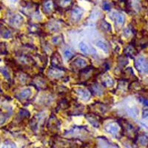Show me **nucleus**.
I'll return each mask as SVG.
<instances>
[{
	"label": "nucleus",
	"mask_w": 148,
	"mask_h": 148,
	"mask_svg": "<svg viewBox=\"0 0 148 148\" xmlns=\"http://www.w3.org/2000/svg\"><path fill=\"white\" fill-rule=\"evenodd\" d=\"M135 66L140 73H148V62L144 57H138L135 62Z\"/></svg>",
	"instance_id": "nucleus-1"
},
{
	"label": "nucleus",
	"mask_w": 148,
	"mask_h": 148,
	"mask_svg": "<svg viewBox=\"0 0 148 148\" xmlns=\"http://www.w3.org/2000/svg\"><path fill=\"white\" fill-rule=\"evenodd\" d=\"M111 18H113V20L116 22L119 25H123L125 22V16L121 13L119 12H112L110 15Z\"/></svg>",
	"instance_id": "nucleus-2"
},
{
	"label": "nucleus",
	"mask_w": 148,
	"mask_h": 148,
	"mask_svg": "<svg viewBox=\"0 0 148 148\" xmlns=\"http://www.w3.org/2000/svg\"><path fill=\"white\" fill-rule=\"evenodd\" d=\"M83 11L82 9H81L80 8H76L72 10V13H71V19H72L73 22H78L81 19V18L82 17L83 15Z\"/></svg>",
	"instance_id": "nucleus-3"
},
{
	"label": "nucleus",
	"mask_w": 148,
	"mask_h": 148,
	"mask_svg": "<svg viewBox=\"0 0 148 148\" xmlns=\"http://www.w3.org/2000/svg\"><path fill=\"white\" fill-rule=\"evenodd\" d=\"M105 129L108 133L113 135H116L119 131V126L117 123H109L105 126Z\"/></svg>",
	"instance_id": "nucleus-4"
},
{
	"label": "nucleus",
	"mask_w": 148,
	"mask_h": 148,
	"mask_svg": "<svg viewBox=\"0 0 148 148\" xmlns=\"http://www.w3.org/2000/svg\"><path fill=\"white\" fill-rule=\"evenodd\" d=\"M76 92H77L78 95H79V97L81 98L82 99L85 100V101L90 99V92L88 90L83 89V88H78V89H76Z\"/></svg>",
	"instance_id": "nucleus-5"
},
{
	"label": "nucleus",
	"mask_w": 148,
	"mask_h": 148,
	"mask_svg": "<svg viewBox=\"0 0 148 148\" xmlns=\"http://www.w3.org/2000/svg\"><path fill=\"white\" fill-rule=\"evenodd\" d=\"M22 22H23V18L19 15L14 16L11 19V23L16 27H19L22 24Z\"/></svg>",
	"instance_id": "nucleus-6"
},
{
	"label": "nucleus",
	"mask_w": 148,
	"mask_h": 148,
	"mask_svg": "<svg viewBox=\"0 0 148 148\" xmlns=\"http://www.w3.org/2000/svg\"><path fill=\"white\" fill-rule=\"evenodd\" d=\"M62 71H60L59 68H52L50 70V76L55 78H59L62 76Z\"/></svg>",
	"instance_id": "nucleus-7"
},
{
	"label": "nucleus",
	"mask_w": 148,
	"mask_h": 148,
	"mask_svg": "<svg viewBox=\"0 0 148 148\" xmlns=\"http://www.w3.org/2000/svg\"><path fill=\"white\" fill-rule=\"evenodd\" d=\"M79 48H80L82 52L84 53V54H89L91 53L90 47L88 45L85 44L84 42H81L80 43V45H79Z\"/></svg>",
	"instance_id": "nucleus-8"
},
{
	"label": "nucleus",
	"mask_w": 148,
	"mask_h": 148,
	"mask_svg": "<svg viewBox=\"0 0 148 148\" xmlns=\"http://www.w3.org/2000/svg\"><path fill=\"white\" fill-rule=\"evenodd\" d=\"M32 93V91H31V89L30 88H26V89L23 90L22 92L19 93V97L21 99H27L30 96Z\"/></svg>",
	"instance_id": "nucleus-9"
},
{
	"label": "nucleus",
	"mask_w": 148,
	"mask_h": 148,
	"mask_svg": "<svg viewBox=\"0 0 148 148\" xmlns=\"http://www.w3.org/2000/svg\"><path fill=\"white\" fill-rule=\"evenodd\" d=\"M74 64H76L78 67H84L87 65V61L82 58H77L74 61Z\"/></svg>",
	"instance_id": "nucleus-10"
},
{
	"label": "nucleus",
	"mask_w": 148,
	"mask_h": 148,
	"mask_svg": "<svg viewBox=\"0 0 148 148\" xmlns=\"http://www.w3.org/2000/svg\"><path fill=\"white\" fill-rule=\"evenodd\" d=\"M53 8V3L51 0H48L44 5V10L46 12H51Z\"/></svg>",
	"instance_id": "nucleus-11"
},
{
	"label": "nucleus",
	"mask_w": 148,
	"mask_h": 148,
	"mask_svg": "<svg viewBox=\"0 0 148 148\" xmlns=\"http://www.w3.org/2000/svg\"><path fill=\"white\" fill-rule=\"evenodd\" d=\"M96 45L99 47V48H101L103 51H104L105 53H108V46H107V45L104 42H102V41H98L96 42Z\"/></svg>",
	"instance_id": "nucleus-12"
},
{
	"label": "nucleus",
	"mask_w": 148,
	"mask_h": 148,
	"mask_svg": "<svg viewBox=\"0 0 148 148\" xmlns=\"http://www.w3.org/2000/svg\"><path fill=\"white\" fill-rule=\"evenodd\" d=\"M103 83H104V85L106 86V87H111V86H113V80L110 76H107V77L104 79Z\"/></svg>",
	"instance_id": "nucleus-13"
},
{
	"label": "nucleus",
	"mask_w": 148,
	"mask_h": 148,
	"mask_svg": "<svg viewBox=\"0 0 148 148\" xmlns=\"http://www.w3.org/2000/svg\"><path fill=\"white\" fill-rule=\"evenodd\" d=\"M64 56L67 60H69V59H71L73 56V53L71 51H70V50H65L64 52Z\"/></svg>",
	"instance_id": "nucleus-14"
},
{
	"label": "nucleus",
	"mask_w": 148,
	"mask_h": 148,
	"mask_svg": "<svg viewBox=\"0 0 148 148\" xmlns=\"http://www.w3.org/2000/svg\"><path fill=\"white\" fill-rule=\"evenodd\" d=\"M2 148H16V147L14 143H12V142H5L3 145H2Z\"/></svg>",
	"instance_id": "nucleus-15"
},
{
	"label": "nucleus",
	"mask_w": 148,
	"mask_h": 148,
	"mask_svg": "<svg viewBox=\"0 0 148 148\" xmlns=\"http://www.w3.org/2000/svg\"><path fill=\"white\" fill-rule=\"evenodd\" d=\"M129 113L132 116H135L136 117L138 115V110H136V108H131L129 110Z\"/></svg>",
	"instance_id": "nucleus-16"
},
{
	"label": "nucleus",
	"mask_w": 148,
	"mask_h": 148,
	"mask_svg": "<svg viewBox=\"0 0 148 148\" xmlns=\"http://www.w3.org/2000/svg\"><path fill=\"white\" fill-rule=\"evenodd\" d=\"M140 143L142 144V145H146L147 143V141H148V138L147 137L145 136H142L140 138Z\"/></svg>",
	"instance_id": "nucleus-17"
},
{
	"label": "nucleus",
	"mask_w": 148,
	"mask_h": 148,
	"mask_svg": "<svg viewBox=\"0 0 148 148\" xmlns=\"http://www.w3.org/2000/svg\"><path fill=\"white\" fill-rule=\"evenodd\" d=\"M71 2V0H61L60 4L62 6L65 7V6H67L68 5H70Z\"/></svg>",
	"instance_id": "nucleus-18"
},
{
	"label": "nucleus",
	"mask_w": 148,
	"mask_h": 148,
	"mask_svg": "<svg viewBox=\"0 0 148 148\" xmlns=\"http://www.w3.org/2000/svg\"><path fill=\"white\" fill-rule=\"evenodd\" d=\"M139 101L140 102H141L142 104H144V105H147V106L148 105V100L146 99H145V98L141 97L139 99Z\"/></svg>",
	"instance_id": "nucleus-19"
},
{
	"label": "nucleus",
	"mask_w": 148,
	"mask_h": 148,
	"mask_svg": "<svg viewBox=\"0 0 148 148\" xmlns=\"http://www.w3.org/2000/svg\"><path fill=\"white\" fill-rule=\"evenodd\" d=\"M60 41H61V39H59V36L54 37L53 39V42L54 44H58V43H59Z\"/></svg>",
	"instance_id": "nucleus-20"
},
{
	"label": "nucleus",
	"mask_w": 148,
	"mask_h": 148,
	"mask_svg": "<svg viewBox=\"0 0 148 148\" xmlns=\"http://www.w3.org/2000/svg\"><path fill=\"white\" fill-rule=\"evenodd\" d=\"M143 118H147V117H148V109H146L145 110L143 111Z\"/></svg>",
	"instance_id": "nucleus-21"
}]
</instances>
